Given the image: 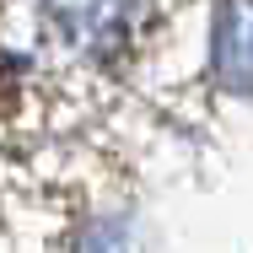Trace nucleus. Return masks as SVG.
<instances>
[{
	"instance_id": "2",
	"label": "nucleus",
	"mask_w": 253,
	"mask_h": 253,
	"mask_svg": "<svg viewBox=\"0 0 253 253\" xmlns=\"http://www.w3.org/2000/svg\"><path fill=\"white\" fill-rule=\"evenodd\" d=\"M210 65L221 76V86L253 92V0H226L215 16V38H210Z\"/></svg>"
},
{
	"instance_id": "1",
	"label": "nucleus",
	"mask_w": 253,
	"mask_h": 253,
	"mask_svg": "<svg viewBox=\"0 0 253 253\" xmlns=\"http://www.w3.org/2000/svg\"><path fill=\"white\" fill-rule=\"evenodd\" d=\"M54 16V27L76 43V49L108 54L129 38V22H135V0H43Z\"/></svg>"
}]
</instances>
